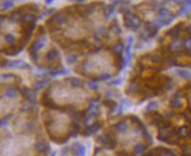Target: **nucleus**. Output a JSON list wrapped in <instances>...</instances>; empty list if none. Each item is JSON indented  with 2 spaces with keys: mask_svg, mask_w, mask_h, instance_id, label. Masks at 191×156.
<instances>
[{
  "mask_svg": "<svg viewBox=\"0 0 191 156\" xmlns=\"http://www.w3.org/2000/svg\"><path fill=\"white\" fill-rule=\"evenodd\" d=\"M185 45H186L187 47H189V48H191V40H187L186 43H185Z\"/></svg>",
  "mask_w": 191,
  "mask_h": 156,
  "instance_id": "nucleus-1",
  "label": "nucleus"
}]
</instances>
